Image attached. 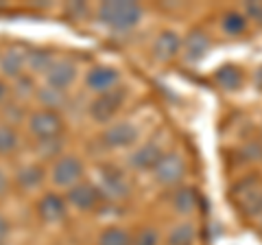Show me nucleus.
Masks as SVG:
<instances>
[{
	"label": "nucleus",
	"mask_w": 262,
	"mask_h": 245,
	"mask_svg": "<svg viewBox=\"0 0 262 245\" xmlns=\"http://www.w3.org/2000/svg\"><path fill=\"white\" fill-rule=\"evenodd\" d=\"M9 184H11L9 173L0 167V197H5V195H7V191H9Z\"/></svg>",
	"instance_id": "31"
},
{
	"label": "nucleus",
	"mask_w": 262,
	"mask_h": 245,
	"mask_svg": "<svg viewBox=\"0 0 262 245\" xmlns=\"http://www.w3.org/2000/svg\"><path fill=\"white\" fill-rule=\"evenodd\" d=\"M61 149H63V140H59V138H51V140H39L37 142V153L44 160L61 158Z\"/></svg>",
	"instance_id": "26"
},
{
	"label": "nucleus",
	"mask_w": 262,
	"mask_h": 245,
	"mask_svg": "<svg viewBox=\"0 0 262 245\" xmlns=\"http://www.w3.org/2000/svg\"><path fill=\"white\" fill-rule=\"evenodd\" d=\"M35 99L39 101V105H44L42 110H53L57 112L59 108H63L66 101H68V94L63 90H57L53 86H42L35 90Z\"/></svg>",
	"instance_id": "18"
},
{
	"label": "nucleus",
	"mask_w": 262,
	"mask_h": 245,
	"mask_svg": "<svg viewBox=\"0 0 262 245\" xmlns=\"http://www.w3.org/2000/svg\"><path fill=\"white\" fill-rule=\"evenodd\" d=\"M83 162L75 156H61L55 160L53 171H51V179L55 186L59 189H72L75 184L81 182L83 177Z\"/></svg>",
	"instance_id": "4"
},
{
	"label": "nucleus",
	"mask_w": 262,
	"mask_h": 245,
	"mask_svg": "<svg viewBox=\"0 0 262 245\" xmlns=\"http://www.w3.org/2000/svg\"><path fill=\"white\" fill-rule=\"evenodd\" d=\"M77 79V66L70 59H55L51 68L46 70V86H53L57 90H68Z\"/></svg>",
	"instance_id": "9"
},
{
	"label": "nucleus",
	"mask_w": 262,
	"mask_h": 245,
	"mask_svg": "<svg viewBox=\"0 0 262 245\" xmlns=\"http://www.w3.org/2000/svg\"><path fill=\"white\" fill-rule=\"evenodd\" d=\"M196 193L194 189H188V186H184V189H179L175 195H173V206L175 210L179 212V215H190V212L196 208Z\"/></svg>",
	"instance_id": "22"
},
{
	"label": "nucleus",
	"mask_w": 262,
	"mask_h": 245,
	"mask_svg": "<svg viewBox=\"0 0 262 245\" xmlns=\"http://www.w3.org/2000/svg\"><path fill=\"white\" fill-rule=\"evenodd\" d=\"M37 215L46 223H59L68 215V201L57 193H48L37 201Z\"/></svg>",
	"instance_id": "12"
},
{
	"label": "nucleus",
	"mask_w": 262,
	"mask_h": 245,
	"mask_svg": "<svg viewBox=\"0 0 262 245\" xmlns=\"http://www.w3.org/2000/svg\"><path fill=\"white\" fill-rule=\"evenodd\" d=\"M256 81H258V86L262 88V68H260V72H258V77H256Z\"/></svg>",
	"instance_id": "33"
},
{
	"label": "nucleus",
	"mask_w": 262,
	"mask_h": 245,
	"mask_svg": "<svg viewBox=\"0 0 262 245\" xmlns=\"http://www.w3.org/2000/svg\"><path fill=\"white\" fill-rule=\"evenodd\" d=\"M138 140V127L131 122H114L105 129L103 142L110 149H122V147H131Z\"/></svg>",
	"instance_id": "11"
},
{
	"label": "nucleus",
	"mask_w": 262,
	"mask_h": 245,
	"mask_svg": "<svg viewBox=\"0 0 262 245\" xmlns=\"http://www.w3.org/2000/svg\"><path fill=\"white\" fill-rule=\"evenodd\" d=\"M46 177V171L42 165H27L18 169V173H15V184L20 186L22 191H35L42 186Z\"/></svg>",
	"instance_id": "17"
},
{
	"label": "nucleus",
	"mask_w": 262,
	"mask_h": 245,
	"mask_svg": "<svg viewBox=\"0 0 262 245\" xmlns=\"http://www.w3.org/2000/svg\"><path fill=\"white\" fill-rule=\"evenodd\" d=\"M29 132L39 140H51V138H59L63 132V118L59 112L53 110H35L29 116Z\"/></svg>",
	"instance_id": "2"
},
{
	"label": "nucleus",
	"mask_w": 262,
	"mask_h": 245,
	"mask_svg": "<svg viewBox=\"0 0 262 245\" xmlns=\"http://www.w3.org/2000/svg\"><path fill=\"white\" fill-rule=\"evenodd\" d=\"M245 11H247L245 18H251L253 22H258L262 27V3H247L245 5Z\"/></svg>",
	"instance_id": "29"
},
{
	"label": "nucleus",
	"mask_w": 262,
	"mask_h": 245,
	"mask_svg": "<svg viewBox=\"0 0 262 245\" xmlns=\"http://www.w3.org/2000/svg\"><path fill=\"white\" fill-rule=\"evenodd\" d=\"M98 191H101L103 199L110 201H122L131 195V184L125 177L120 169L116 167H103L101 169V179H98Z\"/></svg>",
	"instance_id": "3"
},
{
	"label": "nucleus",
	"mask_w": 262,
	"mask_h": 245,
	"mask_svg": "<svg viewBox=\"0 0 262 245\" xmlns=\"http://www.w3.org/2000/svg\"><path fill=\"white\" fill-rule=\"evenodd\" d=\"M131 245H160V232L155 228H140L131 236Z\"/></svg>",
	"instance_id": "28"
},
{
	"label": "nucleus",
	"mask_w": 262,
	"mask_h": 245,
	"mask_svg": "<svg viewBox=\"0 0 262 245\" xmlns=\"http://www.w3.org/2000/svg\"><path fill=\"white\" fill-rule=\"evenodd\" d=\"M184 57L188 62H201L210 51V37L201 29H192L182 42Z\"/></svg>",
	"instance_id": "15"
},
{
	"label": "nucleus",
	"mask_w": 262,
	"mask_h": 245,
	"mask_svg": "<svg viewBox=\"0 0 262 245\" xmlns=\"http://www.w3.org/2000/svg\"><path fill=\"white\" fill-rule=\"evenodd\" d=\"M122 101H125V90L122 88H114L110 92L98 94L96 99L90 103V116L98 122H107L116 116V112L122 108Z\"/></svg>",
	"instance_id": "5"
},
{
	"label": "nucleus",
	"mask_w": 262,
	"mask_h": 245,
	"mask_svg": "<svg viewBox=\"0 0 262 245\" xmlns=\"http://www.w3.org/2000/svg\"><path fill=\"white\" fill-rule=\"evenodd\" d=\"M194 241V228L190 223H179L166 236V245H192Z\"/></svg>",
	"instance_id": "25"
},
{
	"label": "nucleus",
	"mask_w": 262,
	"mask_h": 245,
	"mask_svg": "<svg viewBox=\"0 0 262 245\" xmlns=\"http://www.w3.org/2000/svg\"><path fill=\"white\" fill-rule=\"evenodd\" d=\"M118 81H120V72L112 66H94L85 75V86L96 94H103L118 88Z\"/></svg>",
	"instance_id": "10"
},
{
	"label": "nucleus",
	"mask_w": 262,
	"mask_h": 245,
	"mask_svg": "<svg viewBox=\"0 0 262 245\" xmlns=\"http://www.w3.org/2000/svg\"><path fill=\"white\" fill-rule=\"evenodd\" d=\"M162 156H164V151L158 142H146L142 147H138V149L127 158V165L136 171H149V169H155L160 165Z\"/></svg>",
	"instance_id": "13"
},
{
	"label": "nucleus",
	"mask_w": 262,
	"mask_h": 245,
	"mask_svg": "<svg viewBox=\"0 0 262 245\" xmlns=\"http://www.w3.org/2000/svg\"><path fill=\"white\" fill-rule=\"evenodd\" d=\"M96 18L101 24L114 31H129L134 29L142 18V7L138 3H127V0H116V3H103L96 9Z\"/></svg>",
	"instance_id": "1"
},
{
	"label": "nucleus",
	"mask_w": 262,
	"mask_h": 245,
	"mask_svg": "<svg viewBox=\"0 0 262 245\" xmlns=\"http://www.w3.org/2000/svg\"><path fill=\"white\" fill-rule=\"evenodd\" d=\"M27 48L22 46H9L5 53H0V77L7 79H20L27 70Z\"/></svg>",
	"instance_id": "8"
},
{
	"label": "nucleus",
	"mask_w": 262,
	"mask_h": 245,
	"mask_svg": "<svg viewBox=\"0 0 262 245\" xmlns=\"http://www.w3.org/2000/svg\"><path fill=\"white\" fill-rule=\"evenodd\" d=\"M9 236H11V223H9V219L0 212V245H5L9 241Z\"/></svg>",
	"instance_id": "30"
},
{
	"label": "nucleus",
	"mask_w": 262,
	"mask_h": 245,
	"mask_svg": "<svg viewBox=\"0 0 262 245\" xmlns=\"http://www.w3.org/2000/svg\"><path fill=\"white\" fill-rule=\"evenodd\" d=\"M5 245H7V243H5Z\"/></svg>",
	"instance_id": "34"
},
{
	"label": "nucleus",
	"mask_w": 262,
	"mask_h": 245,
	"mask_svg": "<svg viewBox=\"0 0 262 245\" xmlns=\"http://www.w3.org/2000/svg\"><path fill=\"white\" fill-rule=\"evenodd\" d=\"M155 179L162 186H177L186 175V162L179 153H164L160 165L153 169Z\"/></svg>",
	"instance_id": "6"
},
{
	"label": "nucleus",
	"mask_w": 262,
	"mask_h": 245,
	"mask_svg": "<svg viewBox=\"0 0 262 245\" xmlns=\"http://www.w3.org/2000/svg\"><path fill=\"white\" fill-rule=\"evenodd\" d=\"M236 195H238V206L245 215L249 217H258L262 215V189L256 186V182H243L238 189H236Z\"/></svg>",
	"instance_id": "14"
},
{
	"label": "nucleus",
	"mask_w": 262,
	"mask_h": 245,
	"mask_svg": "<svg viewBox=\"0 0 262 245\" xmlns=\"http://www.w3.org/2000/svg\"><path fill=\"white\" fill-rule=\"evenodd\" d=\"M238 156L243 162H262V142L249 140L238 149Z\"/></svg>",
	"instance_id": "27"
},
{
	"label": "nucleus",
	"mask_w": 262,
	"mask_h": 245,
	"mask_svg": "<svg viewBox=\"0 0 262 245\" xmlns=\"http://www.w3.org/2000/svg\"><path fill=\"white\" fill-rule=\"evenodd\" d=\"M214 79H216V84H219L221 88L227 90V92H234V90H238V88L243 86V75H241V70L236 68V66H232V64H225V66H221V68L216 70Z\"/></svg>",
	"instance_id": "20"
},
{
	"label": "nucleus",
	"mask_w": 262,
	"mask_h": 245,
	"mask_svg": "<svg viewBox=\"0 0 262 245\" xmlns=\"http://www.w3.org/2000/svg\"><path fill=\"white\" fill-rule=\"evenodd\" d=\"M20 149V134L9 122H0V156H13Z\"/></svg>",
	"instance_id": "21"
},
{
	"label": "nucleus",
	"mask_w": 262,
	"mask_h": 245,
	"mask_svg": "<svg viewBox=\"0 0 262 245\" xmlns=\"http://www.w3.org/2000/svg\"><path fill=\"white\" fill-rule=\"evenodd\" d=\"M98 245H131V234L125 228L112 226L107 230H103L98 236Z\"/></svg>",
	"instance_id": "24"
},
{
	"label": "nucleus",
	"mask_w": 262,
	"mask_h": 245,
	"mask_svg": "<svg viewBox=\"0 0 262 245\" xmlns=\"http://www.w3.org/2000/svg\"><path fill=\"white\" fill-rule=\"evenodd\" d=\"M221 27H223V31L229 35H241V33H245V29H247V18H245V13H241V11H227L223 15V20H221Z\"/></svg>",
	"instance_id": "23"
},
{
	"label": "nucleus",
	"mask_w": 262,
	"mask_h": 245,
	"mask_svg": "<svg viewBox=\"0 0 262 245\" xmlns=\"http://www.w3.org/2000/svg\"><path fill=\"white\" fill-rule=\"evenodd\" d=\"M9 94H11V86L7 84V81H5L3 77H0V103H5V101H7V96H9Z\"/></svg>",
	"instance_id": "32"
},
{
	"label": "nucleus",
	"mask_w": 262,
	"mask_h": 245,
	"mask_svg": "<svg viewBox=\"0 0 262 245\" xmlns=\"http://www.w3.org/2000/svg\"><path fill=\"white\" fill-rule=\"evenodd\" d=\"M66 201H68L70 206H75L77 210H92L103 201V195L98 191L96 184H90V182H83V179H81L79 184L68 189Z\"/></svg>",
	"instance_id": "7"
},
{
	"label": "nucleus",
	"mask_w": 262,
	"mask_h": 245,
	"mask_svg": "<svg viewBox=\"0 0 262 245\" xmlns=\"http://www.w3.org/2000/svg\"><path fill=\"white\" fill-rule=\"evenodd\" d=\"M53 62L55 59L48 48H33V51L27 53V68L33 75H46V70L51 68Z\"/></svg>",
	"instance_id": "19"
},
{
	"label": "nucleus",
	"mask_w": 262,
	"mask_h": 245,
	"mask_svg": "<svg viewBox=\"0 0 262 245\" xmlns=\"http://www.w3.org/2000/svg\"><path fill=\"white\" fill-rule=\"evenodd\" d=\"M179 51H182V39L175 31H162L153 44V55L160 62H170Z\"/></svg>",
	"instance_id": "16"
}]
</instances>
